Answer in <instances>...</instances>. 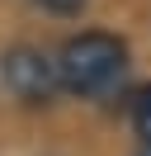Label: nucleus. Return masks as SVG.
Segmentation results:
<instances>
[{
  "instance_id": "4",
  "label": "nucleus",
  "mask_w": 151,
  "mask_h": 156,
  "mask_svg": "<svg viewBox=\"0 0 151 156\" xmlns=\"http://www.w3.org/2000/svg\"><path fill=\"white\" fill-rule=\"evenodd\" d=\"M28 5H33V10H43V14H52V19H76L90 0H28Z\"/></svg>"
},
{
  "instance_id": "1",
  "label": "nucleus",
  "mask_w": 151,
  "mask_h": 156,
  "mask_svg": "<svg viewBox=\"0 0 151 156\" xmlns=\"http://www.w3.org/2000/svg\"><path fill=\"white\" fill-rule=\"evenodd\" d=\"M57 66H61V85L76 99H99L128 76V43L113 38L104 29H85L57 48Z\"/></svg>"
},
{
  "instance_id": "3",
  "label": "nucleus",
  "mask_w": 151,
  "mask_h": 156,
  "mask_svg": "<svg viewBox=\"0 0 151 156\" xmlns=\"http://www.w3.org/2000/svg\"><path fill=\"white\" fill-rule=\"evenodd\" d=\"M128 118H132V137H137V156H151V85L132 95Z\"/></svg>"
},
{
  "instance_id": "2",
  "label": "nucleus",
  "mask_w": 151,
  "mask_h": 156,
  "mask_svg": "<svg viewBox=\"0 0 151 156\" xmlns=\"http://www.w3.org/2000/svg\"><path fill=\"white\" fill-rule=\"evenodd\" d=\"M0 85L24 109H43V104H52L57 95H66L57 52H43V48H33V43H19V48H9L5 57H0Z\"/></svg>"
}]
</instances>
